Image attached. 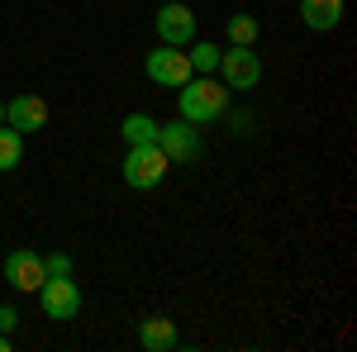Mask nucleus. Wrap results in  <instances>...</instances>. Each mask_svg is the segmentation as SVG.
I'll return each mask as SVG.
<instances>
[{"mask_svg":"<svg viewBox=\"0 0 357 352\" xmlns=\"http://www.w3.org/2000/svg\"><path fill=\"white\" fill-rule=\"evenodd\" d=\"M229 86L215 82V77H191L186 86H176V109H181V119H191V124H215L224 119V109H229Z\"/></svg>","mask_w":357,"mask_h":352,"instance_id":"obj_1","label":"nucleus"},{"mask_svg":"<svg viewBox=\"0 0 357 352\" xmlns=\"http://www.w3.org/2000/svg\"><path fill=\"white\" fill-rule=\"evenodd\" d=\"M119 171H124V186L153 190V186H162V176L172 171V162H167V153L158 148V143H129Z\"/></svg>","mask_w":357,"mask_h":352,"instance_id":"obj_2","label":"nucleus"},{"mask_svg":"<svg viewBox=\"0 0 357 352\" xmlns=\"http://www.w3.org/2000/svg\"><path fill=\"white\" fill-rule=\"evenodd\" d=\"M33 296H38L43 319L67 324V319H77V314H82V291H77V281H72V276H48V281H43Z\"/></svg>","mask_w":357,"mask_h":352,"instance_id":"obj_3","label":"nucleus"},{"mask_svg":"<svg viewBox=\"0 0 357 352\" xmlns=\"http://www.w3.org/2000/svg\"><path fill=\"white\" fill-rule=\"evenodd\" d=\"M143 72H148V82H153V86H167V91H176V86H186L195 77L186 48H167V43H158V48L148 53Z\"/></svg>","mask_w":357,"mask_h":352,"instance_id":"obj_4","label":"nucleus"},{"mask_svg":"<svg viewBox=\"0 0 357 352\" xmlns=\"http://www.w3.org/2000/svg\"><path fill=\"white\" fill-rule=\"evenodd\" d=\"M158 148L167 153L172 167H191L195 158H200V124H191V119L158 124Z\"/></svg>","mask_w":357,"mask_h":352,"instance_id":"obj_5","label":"nucleus"},{"mask_svg":"<svg viewBox=\"0 0 357 352\" xmlns=\"http://www.w3.org/2000/svg\"><path fill=\"white\" fill-rule=\"evenodd\" d=\"M220 82L229 86V91H257V82H262V57L252 53V48H224L220 53Z\"/></svg>","mask_w":357,"mask_h":352,"instance_id":"obj_6","label":"nucleus"},{"mask_svg":"<svg viewBox=\"0 0 357 352\" xmlns=\"http://www.w3.org/2000/svg\"><path fill=\"white\" fill-rule=\"evenodd\" d=\"M153 24H158V38H162L167 48H186V43H195V15H191V5H181V0H167Z\"/></svg>","mask_w":357,"mask_h":352,"instance_id":"obj_7","label":"nucleus"},{"mask_svg":"<svg viewBox=\"0 0 357 352\" xmlns=\"http://www.w3.org/2000/svg\"><path fill=\"white\" fill-rule=\"evenodd\" d=\"M43 281H48V267H43V257H38V252L20 247V252H10V257H5V286H10V291L33 296Z\"/></svg>","mask_w":357,"mask_h":352,"instance_id":"obj_8","label":"nucleus"},{"mask_svg":"<svg viewBox=\"0 0 357 352\" xmlns=\"http://www.w3.org/2000/svg\"><path fill=\"white\" fill-rule=\"evenodd\" d=\"M5 124L20 129V134L48 129V100L43 95H15V100H5Z\"/></svg>","mask_w":357,"mask_h":352,"instance_id":"obj_9","label":"nucleus"},{"mask_svg":"<svg viewBox=\"0 0 357 352\" xmlns=\"http://www.w3.org/2000/svg\"><path fill=\"white\" fill-rule=\"evenodd\" d=\"M176 343H181L176 338V319H167V314H153V319L138 324V348L143 352H172Z\"/></svg>","mask_w":357,"mask_h":352,"instance_id":"obj_10","label":"nucleus"},{"mask_svg":"<svg viewBox=\"0 0 357 352\" xmlns=\"http://www.w3.org/2000/svg\"><path fill=\"white\" fill-rule=\"evenodd\" d=\"M301 20L314 33H329L343 24V0H301Z\"/></svg>","mask_w":357,"mask_h":352,"instance_id":"obj_11","label":"nucleus"},{"mask_svg":"<svg viewBox=\"0 0 357 352\" xmlns=\"http://www.w3.org/2000/svg\"><path fill=\"white\" fill-rule=\"evenodd\" d=\"M229 43L234 48H257V38H262V24H257V15H229Z\"/></svg>","mask_w":357,"mask_h":352,"instance_id":"obj_12","label":"nucleus"},{"mask_svg":"<svg viewBox=\"0 0 357 352\" xmlns=\"http://www.w3.org/2000/svg\"><path fill=\"white\" fill-rule=\"evenodd\" d=\"M20 162H24V134L0 124V171H15Z\"/></svg>","mask_w":357,"mask_h":352,"instance_id":"obj_13","label":"nucleus"},{"mask_svg":"<svg viewBox=\"0 0 357 352\" xmlns=\"http://www.w3.org/2000/svg\"><path fill=\"white\" fill-rule=\"evenodd\" d=\"M119 134H124V143H158V119L153 114H129L119 124Z\"/></svg>","mask_w":357,"mask_h":352,"instance_id":"obj_14","label":"nucleus"},{"mask_svg":"<svg viewBox=\"0 0 357 352\" xmlns=\"http://www.w3.org/2000/svg\"><path fill=\"white\" fill-rule=\"evenodd\" d=\"M186 57H191L195 77H215V67H220V48L215 43H186Z\"/></svg>","mask_w":357,"mask_h":352,"instance_id":"obj_15","label":"nucleus"},{"mask_svg":"<svg viewBox=\"0 0 357 352\" xmlns=\"http://www.w3.org/2000/svg\"><path fill=\"white\" fill-rule=\"evenodd\" d=\"M43 267H48V276H72V257L67 252H48Z\"/></svg>","mask_w":357,"mask_h":352,"instance_id":"obj_16","label":"nucleus"},{"mask_svg":"<svg viewBox=\"0 0 357 352\" xmlns=\"http://www.w3.org/2000/svg\"><path fill=\"white\" fill-rule=\"evenodd\" d=\"M15 324H20V309L15 305H0V333H10Z\"/></svg>","mask_w":357,"mask_h":352,"instance_id":"obj_17","label":"nucleus"},{"mask_svg":"<svg viewBox=\"0 0 357 352\" xmlns=\"http://www.w3.org/2000/svg\"><path fill=\"white\" fill-rule=\"evenodd\" d=\"M224 119H229L234 134H248V129H252V114H229V109H224Z\"/></svg>","mask_w":357,"mask_h":352,"instance_id":"obj_18","label":"nucleus"},{"mask_svg":"<svg viewBox=\"0 0 357 352\" xmlns=\"http://www.w3.org/2000/svg\"><path fill=\"white\" fill-rule=\"evenodd\" d=\"M0 124H5V100H0Z\"/></svg>","mask_w":357,"mask_h":352,"instance_id":"obj_19","label":"nucleus"}]
</instances>
